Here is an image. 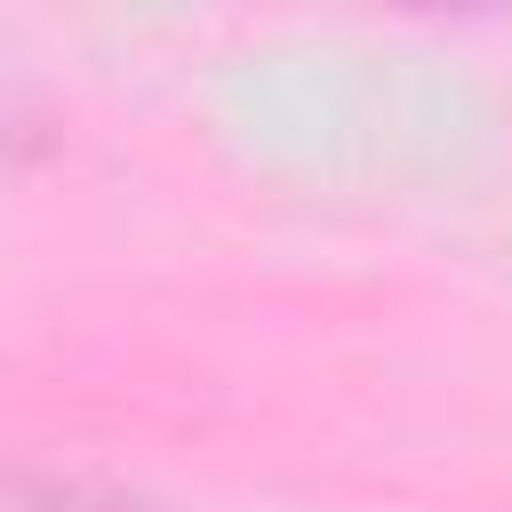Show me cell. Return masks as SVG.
Masks as SVG:
<instances>
[{
    "label": "cell",
    "mask_w": 512,
    "mask_h": 512,
    "mask_svg": "<svg viewBox=\"0 0 512 512\" xmlns=\"http://www.w3.org/2000/svg\"><path fill=\"white\" fill-rule=\"evenodd\" d=\"M8 512H168L128 480L80 472V464H16L8 472Z\"/></svg>",
    "instance_id": "cell-1"
}]
</instances>
